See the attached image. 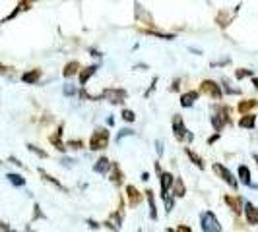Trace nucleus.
<instances>
[{
  "label": "nucleus",
  "instance_id": "1",
  "mask_svg": "<svg viewBox=\"0 0 258 232\" xmlns=\"http://www.w3.org/2000/svg\"><path fill=\"white\" fill-rule=\"evenodd\" d=\"M109 140H111V134L107 128H97L90 138V149L91 151H101L109 145Z\"/></svg>",
  "mask_w": 258,
  "mask_h": 232
},
{
  "label": "nucleus",
  "instance_id": "2",
  "mask_svg": "<svg viewBox=\"0 0 258 232\" xmlns=\"http://www.w3.org/2000/svg\"><path fill=\"white\" fill-rule=\"evenodd\" d=\"M101 99L109 101L111 104H122L128 99V93H126V89H122V87H109V89H103Z\"/></svg>",
  "mask_w": 258,
  "mask_h": 232
},
{
  "label": "nucleus",
  "instance_id": "3",
  "mask_svg": "<svg viewBox=\"0 0 258 232\" xmlns=\"http://www.w3.org/2000/svg\"><path fill=\"white\" fill-rule=\"evenodd\" d=\"M173 134H175V138H177L179 142H192L194 140V136L186 130L184 120H182L179 114L173 116Z\"/></svg>",
  "mask_w": 258,
  "mask_h": 232
},
{
  "label": "nucleus",
  "instance_id": "4",
  "mask_svg": "<svg viewBox=\"0 0 258 232\" xmlns=\"http://www.w3.org/2000/svg\"><path fill=\"white\" fill-rule=\"evenodd\" d=\"M200 226L204 232H221V224L218 217L212 211H204L200 213Z\"/></svg>",
  "mask_w": 258,
  "mask_h": 232
},
{
  "label": "nucleus",
  "instance_id": "5",
  "mask_svg": "<svg viewBox=\"0 0 258 232\" xmlns=\"http://www.w3.org/2000/svg\"><path fill=\"white\" fill-rule=\"evenodd\" d=\"M212 168H214V172L220 176L221 180L227 182V186H229V188H233V190H237V188H239V182L235 180L233 172L227 167H223L221 163H214V165H212Z\"/></svg>",
  "mask_w": 258,
  "mask_h": 232
},
{
  "label": "nucleus",
  "instance_id": "6",
  "mask_svg": "<svg viewBox=\"0 0 258 232\" xmlns=\"http://www.w3.org/2000/svg\"><path fill=\"white\" fill-rule=\"evenodd\" d=\"M35 2H37V0H20V4H18V6H16V8H14L12 12L8 14L6 18H2V20H0V24H8V22L16 20L20 14H24V12H27V10H31Z\"/></svg>",
  "mask_w": 258,
  "mask_h": 232
},
{
  "label": "nucleus",
  "instance_id": "7",
  "mask_svg": "<svg viewBox=\"0 0 258 232\" xmlns=\"http://www.w3.org/2000/svg\"><path fill=\"white\" fill-rule=\"evenodd\" d=\"M200 91L210 95L214 101H221V95H223V93H221V87L216 81H212V79H204V81L200 83Z\"/></svg>",
  "mask_w": 258,
  "mask_h": 232
},
{
  "label": "nucleus",
  "instance_id": "8",
  "mask_svg": "<svg viewBox=\"0 0 258 232\" xmlns=\"http://www.w3.org/2000/svg\"><path fill=\"white\" fill-rule=\"evenodd\" d=\"M243 213H245V219L248 224H258V209L256 205H252L250 201H243Z\"/></svg>",
  "mask_w": 258,
  "mask_h": 232
},
{
  "label": "nucleus",
  "instance_id": "9",
  "mask_svg": "<svg viewBox=\"0 0 258 232\" xmlns=\"http://www.w3.org/2000/svg\"><path fill=\"white\" fill-rule=\"evenodd\" d=\"M223 201L229 205V209H231L235 215H241V213H243V201H245V199H243L241 195H225Z\"/></svg>",
  "mask_w": 258,
  "mask_h": 232
},
{
  "label": "nucleus",
  "instance_id": "10",
  "mask_svg": "<svg viewBox=\"0 0 258 232\" xmlns=\"http://www.w3.org/2000/svg\"><path fill=\"white\" fill-rule=\"evenodd\" d=\"M173 174L171 172H161L159 174V186H161V197H165L171 193V186H173Z\"/></svg>",
  "mask_w": 258,
  "mask_h": 232
},
{
  "label": "nucleus",
  "instance_id": "11",
  "mask_svg": "<svg viewBox=\"0 0 258 232\" xmlns=\"http://www.w3.org/2000/svg\"><path fill=\"white\" fill-rule=\"evenodd\" d=\"M97 70H99V64H91V66H88V68H82V70H80V85L84 87L91 77L95 76Z\"/></svg>",
  "mask_w": 258,
  "mask_h": 232
},
{
  "label": "nucleus",
  "instance_id": "12",
  "mask_svg": "<svg viewBox=\"0 0 258 232\" xmlns=\"http://www.w3.org/2000/svg\"><path fill=\"white\" fill-rule=\"evenodd\" d=\"M62 130H64V126L60 124V126H58V130H56V132L52 134L51 138H49V142H51L52 145L58 149V151H62V153H64V151H66V143H62Z\"/></svg>",
  "mask_w": 258,
  "mask_h": 232
},
{
  "label": "nucleus",
  "instance_id": "13",
  "mask_svg": "<svg viewBox=\"0 0 258 232\" xmlns=\"http://www.w3.org/2000/svg\"><path fill=\"white\" fill-rule=\"evenodd\" d=\"M198 97H200V93H198V91H186V93H182L181 95V106H184V108L192 106V104L198 101Z\"/></svg>",
  "mask_w": 258,
  "mask_h": 232
},
{
  "label": "nucleus",
  "instance_id": "14",
  "mask_svg": "<svg viewBox=\"0 0 258 232\" xmlns=\"http://www.w3.org/2000/svg\"><path fill=\"white\" fill-rule=\"evenodd\" d=\"M39 79H41V70H37V68L22 74V81H24V83H27V85H35Z\"/></svg>",
  "mask_w": 258,
  "mask_h": 232
},
{
  "label": "nucleus",
  "instance_id": "15",
  "mask_svg": "<svg viewBox=\"0 0 258 232\" xmlns=\"http://www.w3.org/2000/svg\"><path fill=\"white\" fill-rule=\"evenodd\" d=\"M126 197H128V203L132 207L140 205V201H142V193L138 192L134 186H126Z\"/></svg>",
  "mask_w": 258,
  "mask_h": 232
},
{
  "label": "nucleus",
  "instance_id": "16",
  "mask_svg": "<svg viewBox=\"0 0 258 232\" xmlns=\"http://www.w3.org/2000/svg\"><path fill=\"white\" fill-rule=\"evenodd\" d=\"M237 172H239V180L243 182L245 186H250L252 190H258V186H254V184L250 182V170H248V167H245V165H241Z\"/></svg>",
  "mask_w": 258,
  "mask_h": 232
},
{
  "label": "nucleus",
  "instance_id": "17",
  "mask_svg": "<svg viewBox=\"0 0 258 232\" xmlns=\"http://www.w3.org/2000/svg\"><path fill=\"white\" fill-rule=\"evenodd\" d=\"M171 193H173V197H184V195H186V186H184V182H182L181 178H175V180H173Z\"/></svg>",
  "mask_w": 258,
  "mask_h": 232
},
{
  "label": "nucleus",
  "instance_id": "18",
  "mask_svg": "<svg viewBox=\"0 0 258 232\" xmlns=\"http://www.w3.org/2000/svg\"><path fill=\"white\" fill-rule=\"evenodd\" d=\"M239 126L246 130H252L256 126V116L252 114V112H245V114L241 116V120H239Z\"/></svg>",
  "mask_w": 258,
  "mask_h": 232
},
{
  "label": "nucleus",
  "instance_id": "19",
  "mask_svg": "<svg viewBox=\"0 0 258 232\" xmlns=\"http://www.w3.org/2000/svg\"><path fill=\"white\" fill-rule=\"evenodd\" d=\"M111 161L107 159V157H101V159H97V163L93 165V170L97 172V174H105V172H109L111 170Z\"/></svg>",
  "mask_w": 258,
  "mask_h": 232
},
{
  "label": "nucleus",
  "instance_id": "20",
  "mask_svg": "<svg viewBox=\"0 0 258 232\" xmlns=\"http://www.w3.org/2000/svg\"><path fill=\"white\" fill-rule=\"evenodd\" d=\"M39 174H41V178H43V180L49 182V184H52L54 188H58V190H62V192H68V188H66V186H62V184H60V182L56 180V178H52V176L49 174V172H47V170L39 168Z\"/></svg>",
  "mask_w": 258,
  "mask_h": 232
},
{
  "label": "nucleus",
  "instance_id": "21",
  "mask_svg": "<svg viewBox=\"0 0 258 232\" xmlns=\"http://www.w3.org/2000/svg\"><path fill=\"white\" fill-rule=\"evenodd\" d=\"M111 170H113V172H111V182H113L115 186H120V184L124 182V174H122V170L118 168V165H116V163H113V165H111Z\"/></svg>",
  "mask_w": 258,
  "mask_h": 232
},
{
  "label": "nucleus",
  "instance_id": "22",
  "mask_svg": "<svg viewBox=\"0 0 258 232\" xmlns=\"http://www.w3.org/2000/svg\"><path fill=\"white\" fill-rule=\"evenodd\" d=\"M146 199H148V205H150V219L157 220V209H155V197L152 190H146Z\"/></svg>",
  "mask_w": 258,
  "mask_h": 232
},
{
  "label": "nucleus",
  "instance_id": "23",
  "mask_svg": "<svg viewBox=\"0 0 258 232\" xmlns=\"http://www.w3.org/2000/svg\"><path fill=\"white\" fill-rule=\"evenodd\" d=\"M80 62L78 60H72V62H68V64L64 66V70H62V76L64 77H72V76H76L78 72H80Z\"/></svg>",
  "mask_w": 258,
  "mask_h": 232
},
{
  "label": "nucleus",
  "instance_id": "24",
  "mask_svg": "<svg viewBox=\"0 0 258 232\" xmlns=\"http://www.w3.org/2000/svg\"><path fill=\"white\" fill-rule=\"evenodd\" d=\"M184 153H186V157L192 161V165H196V167L200 168V170H204V168H206L204 161H202V157H200L198 153H194L192 149H188V147H186V149H184Z\"/></svg>",
  "mask_w": 258,
  "mask_h": 232
},
{
  "label": "nucleus",
  "instance_id": "25",
  "mask_svg": "<svg viewBox=\"0 0 258 232\" xmlns=\"http://www.w3.org/2000/svg\"><path fill=\"white\" fill-rule=\"evenodd\" d=\"M6 178H8V182H10L12 186H16V188H24V186H26V178H24L22 174L10 172V174H6Z\"/></svg>",
  "mask_w": 258,
  "mask_h": 232
},
{
  "label": "nucleus",
  "instance_id": "26",
  "mask_svg": "<svg viewBox=\"0 0 258 232\" xmlns=\"http://www.w3.org/2000/svg\"><path fill=\"white\" fill-rule=\"evenodd\" d=\"M254 106H258L256 99H246V101H241L237 108H239V112H241V114H245V112H248V110H252Z\"/></svg>",
  "mask_w": 258,
  "mask_h": 232
},
{
  "label": "nucleus",
  "instance_id": "27",
  "mask_svg": "<svg viewBox=\"0 0 258 232\" xmlns=\"http://www.w3.org/2000/svg\"><path fill=\"white\" fill-rule=\"evenodd\" d=\"M210 122H212V126H214V130H216V132H221V130L225 128V124H227V122L221 118V114H218V112L210 116Z\"/></svg>",
  "mask_w": 258,
  "mask_h": 232
},
{
  "label": "nucleus",
  "instance_id": "28",
  "mask_svg": "<svg viewBox=\"0 0 258 232\" xmlns=\"http://www.w3.org/2000/svg\"><path fill=\"white\" fill-rule=\"evenodd\" d=\"M26 147H27V149H29V151H31V153H35V155H37V157H41V159H47V157H49V155H47V151H43V149H39L37 145H33V143H27Z\"/></svg>",
  "mask_w": 258,
  "mask_h": 232
},
{
  "label": "nucleus",
  "instance_id": "29",
  "mask_svg": "<svg viewBox=\"0 0 258 232\" xmlns=\"http://www.w3.org/2000/svg\"><path fill=\"white\" fill-rule=\"evenodd\" d=\"M250 76H252V70H246V68H241V70L235 72L237 79H245V77H250Z\"/></svg>",
  "mask_w": 258,
  "mask_h": 232
},
{
  "label": "nucleus",
  "instance_id": "30",
  "mask_svg": "<svg viewBox=\"0 0 258 232\" xmlns=\"http://www.w3.org/2000/svg\"><path fill=\"white\" fill-rule=\"evenodd\" d=\"M62 93H64L66 97H74V95H76V87H74L72 83H64V87H62Z\"/></svg>",
  "mask_w": 258,
  "mask_h": 232
},
{
  "label": "nucleus",
  "instance_id": "31",
  "mask_svg": "<svg viewBox=\"0 0 258 232\" xmlns=\"http://www.w3.org/2000/svg\"><path fill=\"white\" fill-rule=\"evenodd\" d=\"M221 85H223V91H225L227 95H237V93H239V89L229 87V81H227V79H223V81H221Z\"/></svg>",
  "mask_w": 258,
  "mask_h": 232
},
{
  "label": "nucleus",
  "instance_id": "32",
  "mask_svg": "<svg viewBox=\"0 0 258 232\" xmlns=\"http://www.w3.org/2000/svg\"><path fill=\"white\" fill-rule=\"evenodd\" d=\"M128 136H134V132H132V130H130V128L120 130V134H118V136H116V142H120V140H122V138H128Z\"/></svg>",
  "mask_w": 258,
  "mask_h": 232
},
{
  "label": "nucleus",
  "instance_id": "33",
  "mask_svg": "<svg viewBox=\"0 0 258 232\" xmlns=\"http://www.w3.org/2000/svg\"><path fill=\"white\" fill-rule=\"evenodd\" d=\"M122 118H124L126 122H134V120H136V114H134L132 110H126V108H124V110H122Z\"/></svg>",
  "mask_w": 258,
  "mask_h": 232
},
{
  "label": "nucleus",
  "instance_id": "34",
  "mask_svg": "<svg viewBox=\"0 0 258 232\" xmlns=\"http://www.w3.org/2000/svg\"><path fill=\"white\" fill-rule=\"evenodd\" d=\"M82 145H84V143L80 142V140H74V142L70 140V142L66 143V147H74V149H82Z\"/></svg>",
  "mask_w": 258,
  "mask_h": 232
},
{
  "label": "nucleus",
  "instance_id": "35",
  "mask_svg": "<svg viewBox=\"0 0 258 232\" xmlns=\"http://www.w3.org/2000/svg\"><path fill=\"white\" fill-rule=\"evenodd\" d=\"M33 209H35V213H33V220L43 219V217H45V215H43V213H41V207H39L37 203H35V207H33Z\"/></svg>",
  "mask_w": 258,
  "mask_h": 232
},
{
  "label": "nucleus",
  "instance_id": "36",
  "mask_svg": "<svg viewBox=\"0 0 258 232\" xmlns=\"http://www.w3.org/2000/svg\"><path fill=\"white\" fill-rule=\"evenodd\" d=\"M60 163H62L66 168H70V167H74V163H76V161H74V159H68V157H62V161H60Z\"/></svg>",
  "mask_w": 258,
  "mask_h": 232
},
{
  "label": "nucleus",
  "instance_id": "37",
  "mask_svg": "<svg viewBox=\"0 0 258 232\" xmlns=\"http://www.w3.org/2000/svg\"><path fill=\"white\" fill-rule=\"evenodd\" d=\"M0 230H4V232H10L12 230V226L8 224V222H4V220H0Z\"/></svg>",
  "mask_w": 258,
  "mask_h": 232
},
{
  "label": "nucleus",
  "instance_id": "38",
  "mask_svg": "<svg viewBox=\"0 0 258 232\" xmlns=\"http://www.w3.org/2000/svg\"><path fill=\"white\" fill-rule=\"evenodd\" d=\"M218 140H220V132H218V134H214V136H210V138H208V145H212V143H216V142H218Z\"/></svg>",
  "mask_w": 258,
  "mask_h": 232
},
{
  "label": "nucleus",
  "instance_id": "39",
  "mask_svg": "<svg viewBox=\"0 0 258 232\" xmlns=\"http://www.w3.org/2000/svg\"><path fill=\"white\" fill-rule=\"evenodd\" d=\"M155 151H157V155H159V157L163 155V147H161V142H159V140L155 142Z\"/></svg>",
  "mask_w": 258,
  "mask_h": 232
},
{
  "label": "nucleus",
  "instance_id": "40",
  "mask_svg": "<svg viewBox=\"0 0 258 232\" xmlns=\"http://www.w3.org/2000/svg\"><path fill=\"white\" fill-rule=\"evenodd\" d=\"M8 161H10V163H14V165H16V167H24V163H20V161H18V159H16V157H10V159H8Z\"/></svg>",
  "mask_w": 258,
  "mask_h": 232
},
{
  "label": "nucleus",
  "instance_id": "41",
  "mask_svg": "<svg viewBox=\"0 0 258 232\" xmlns=\"http://www.w3.org/2000/svg\"><path fill=\"white\" fill-rule=\"evenodd\" d=\"M88 224H90L91 228H95V230H97V228H99V226H101V224H99V222H95V220H88Z\"/></svg>",
  "mask_w": 258,
  "mask_h": 232
},
{
  "label": "nucleus",
  "instance_id": "42",
  "mask_svg": "<svg viewBox=\"0 0 258 232\" xmlns=\"http://www.w3.org/2000/svg\"><path fill=\"white\" fill-rule=\"evenodd\" d=\"M10 70H12V68H8V66H2V64H0V74H8Z\"/></svg>",
  "mask_w": 258,
  "mask_h": 232
},
{
  "label": "nucleus",
  "instance_id": "43",
  "mask_svg": "<svg viewBox=\"0 0 258 232\" xmlns=\"http://www.w3.org/2000/svg\"><path fill=\"white\" fill-rule=\"evenodd\" d=\"M177 230H179V232H192V230H190V228H188V226H179V228H177Z\"/></svg>",
  "mask_w": 258,
  "mask_h": 232
},
{
  "label": "nucleus",
  "instance_id": "44",
  "mask_svg": "<svg viewBox=\"0 0 258 232\" xmlns=\"http://www.w3.org/2000/svg\"><path fill=\"white\" fill-rule=\"evenodd\" d=\"M173 91H177L179 89V79H175V83H173V87H171Z\"/></svg>",
  "mask_w": 258,
  "mask_h": 232
},
{
  "label": "nucleus",
  "instance_id": "45",
  "mask_svg": "<svg viewBox=\"0 0 258 232\" xmlns=\"http://www.w3.org/2000/svg\"><path fill=\"white\" fill-rule=\"evenodd\" d=\"M252 85H254V87L258 89V77H254V79H252Z\"/></svg>",
  "mask_w": 258,
  "mask_h": 232
},
{
  "label": "nucleus",
  "instance_id": "46",
  "mask_svg": "<svg viewBox=\"0 0 258 232\" xmlns=\"http://www.w3.org/2000/svg\"><path fill=\"white\" fill-rule=\"evenodd\" d=\"M252 159L256 161V165H258V153H252Z\"/></svg>",
  "mask_w": 258,
  "mask_h": 232
}]
</instances>
